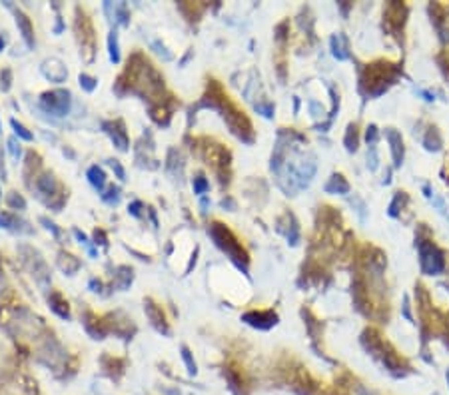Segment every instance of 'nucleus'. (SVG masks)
Returning a JSON list of instances; mask_svg holds the SVG:
<instances>
[{
  "mask_svg": "<svg viewBox=\"0 0 449 395\" xmlns=\"http://www.w3.org/2000/svg\"><path fill=\"white\" fill-rule=\"evenodd\" d=\"M70 92L68 90H52V92H46L42 94L40 98V106L48 112V114H54V116H66L70 112Z\"/></svg>",
  "mask_w": 449,
  "mask_h": 395,
  "instance_id": "nucleus-1",
  "label": "nucleus"
},
{
  "mask_svg": "<svg viewBox=\"0 0 449 395\" xmlns=\"http://www.w3.org/2000/svg\"><path fill=\"white\" fill-rule=\"evenodd\" d=\"M210 234H212V237L216 239V243H218L222 249H226V251L232 255V259H236L240 266H242V261L246 264V253L240 251L236 239L232 237V234H230L226 228H222V224H214L212 230H210Z\"/></svg>",
  "mask_w": 449,
  "mask_h": 395,
  "instance_id": "nucleus-2",
  "label": "nucleus"
},
{
  "mask_svg": "<svg viewBox=\"0 0 449 395\" xmlns=\"http://www.w3.org/2000/svg\"><path fill=\"white\" fill-rule=\"evenodd\" d=\"M0 228L14 232V234H32L34 232L28 222L20 220L16 214H10V212H0Z\"/></svg>",
  "mask_w": 449,
  "mask_h": 395,
  "instance_id": "nucleus-3",
  "label": "nucleus"
},
{
  "mask_svg": "<svg viewBox=\"0 0 449 395\" xmlns=\"http://www.w3.org/2000/svg\"><path fill=\"white\" fill-rule=\"evenodd\" d=\"M42 74L50 80V82L60 84V82H64V80H66V76H68V70H66V66H64L60 60L50 58V60H46V62L42 64Z\"/></svg>",
  "mask_w": 449,
  "mask_h": 395,
  "instance_id": "nucleus-4",
  "label": "nucleus"
},
{
  "mask_svg": "<svg viewBox=\"0 0 449 395\" xmlns=\"http://www.w3.org/2000/svg\"><path fill=\"white\" fill-rule=\"evenodd\" d=\"M104 128H106V132L110 134V138H112L114 146H116L118 150L126 152V150H128V136H126V130H124L122 122H114V124H104Z\"/></svg>",
  "mask_w": 449,
  "mask_h": 395,
  "instance_id": "nucleus-5",
  "label": "nucleus"
},
{
  "mask_svg": "<svg viewBox=\"0 0 449 395\" xmlns=\"http://www.w3.org/2000/svg\"><path fill=\"white\" fill-rule=\"evenodd\" d=\"M14 16H16V26L20 28V34H22L26 46H28V48H34V30H32V22H30V18H28L24 12H20V10H16Z\"/></svg>",
  "mask_w": 449,
  "mask_h": 395,
  "instance_id": "nucleus-6",
  "label": "nucleus"
},
{
  "mask_svg": "<svg viewBox=\"0 0 449 395\" xmlns=\"http://www.w3.org/2000/svg\"><path fill=\"white\" fill-rule=\"evenodd\" d=\"M246 323H250V325H254V327H260V329H269L271 325H275V321H277V316L275 314H256V312H252V314H246V316L242 317Z\"/></svg>",
  "mask_w": 449,
  "mask_h": 395,
  "instance_id": "nucleus-7",
  "label": "nucleus"
},
{
  "mask_svg": "<svg viewBox=\"0 0 449 395\" xmlns=\"http://www.w3.org/2000/svg\"><path fill=\"white\" fill-rule=\"evenodd\" d=\"M144 312L148 314L150 317V321H152V325L158 329V331H164V333H168V325H166V321H164V316H162V312H160V308H156L150 300L148 302H144Z\"/></svg>",
  "mask_w": 449,
  "mask_h": 395,
  "instance_id": "nucleus-8",
  "label": "nucleus"
},
{
  "mask_svg": "<svg viewBox=\"0 0 449 395\" xmlns=\"http://www.w3.org/2000/svg\"><path fill=\"white\" fill-rule=\"evenodd\" d=\"M36 188H38L40 194H48V196H54V194L58 192V184H56L54 176H50V174L40 176V178L36 180Z\"/></svg>",
  "mask_w": 449,
  "mask_h": 395,
  "instance_id": "nucleus-9",
  "label": "nucleus"
},
{
  "mask_svg": "<svg viewBox=\"0 0 449 395\" xmlns=\"http://www.w3.org/2000/svg\"><path fill=\"white\" fill-rule=\"evenodd\" d=\"M48 304H50V310H52L54 314H58V316L64 317V319H68V317H70L68 302H64L60 294H52V296L48 298Z\"/></svg>",
  "mask_w": 449,
  "mask_h": 395,
  "instance_id": "nucleus-10",
  "label": "nucleus"
},
{
  "mask_svg": "<svg viewBox=\"0 0 449 395\" xmlns=\"http://www.w3.org/2000/svg\"><path fill=\"white\" fill-rule=\"evenodd\" d=\"M88 180L90 184L98 190V192H102L104 190V186H106V174H104V170L100 168V166H92L88 170Z\"/></svg>",
  "mask_w": 449,
  "mask_h": 395,
  "instance_id": "nucleus-11",
  "label": "nucleus"
},
{
  "mask_svg": "<svg viewBox=\"0 0 449 395\" xmlns=\"http://www.w3.org/2000/svg\"><path fill=\"white\" fill-rule=\"evenodd\" d=\"M10 126H12V130H14V134L20 138V140H26V142H32L34 140V136H32V132L24 126V124H20L16 118H10Z\"/></svg>",
  "mask_w": 449,
  "mask_h": 395,
  "instance_id": "nucleus-12",
  "label": "nucleus"
},
{
  "mask_svg": "<svg viewBox=\"0 0 449 395\" xmlns=\"http://www.w3.org/2000/svg\"><path fill=\"white\" fill-rule=\"evenodd\" d=\"M108 50H110V60L114 64H118L120 62V50H118V34H116V30H112L110 36H108Z\"/></svg>",
  "mask_w": 449,
  "mask_h": 395,
  "instance_id": "nucleus-13",
  "label": "nucleus"
},
{
  "mask_svg": "<svg viewBox=\"0 0 449 395\" xmlns=\"http://www.w3.org/2000/svg\"><path fill=\"white\" fill-rule=\"evenodd\" d=\"M182 357H184V361H186L188 373H190V375H196V373H198V365H196V361H194V357H192V353H190V349H188L186 345H182Z\"/></svg>",
  "mask_w": 449,
  "mask_h": 395,
  "instance_id": "nucleus-14",
  "label": "nucleus"
},
{
  "mask_svg": "<svg viewBox=\"0 0 449 395\" xmlns=\"http://www.w3.org/2000/svg\"><path fill=\"white\" fill-rule=\"evenodd\" d=\"M6 204L12 208V210H24L26 208V202H24V198L22 196H18L16 192H10L8 194V198H6Z\"/></svg>",
  "mask_w": 449,
  "mask_h": 395,
  "instance_id": "nucleus-15",
  "label": "nucleus"
},
{
  "mask_svg": "<svg viewBox=\"0 0 449 395\" xmlns=\"http://www.w3.org/2000/svg\"><path fill=\"white\" fill-rule=\"evenodd\" d=\"M78 80H80V86H82L86 92H94V88L98 86V80L92 78V76H88V74H80Z\"/></svg>",
  "mask_w": 449,
  "mask_h": 395,
  "instance_id": "nucleus-16",
  "label": "nucleus"
},
{
  "mask_svg": "<svg viewBox=\"0 0 449 395\" xmlns=\"http://www.w3.org/2000/svg\"><path fill=\"white\" fill-rule=\"evenodd\" d=\"M208 188H210V184H208V180H206L204 176H198V178H194V192H196V194H200V196H202V194H204V192H206Z\"/></svg>",
  "mask_w": 449,
  "mask_h": 395,
  "instance_id": "nucleus-17",
  "label": "nucleus"
},
{
  "mask_svg": "<svg viewBox=\"0 0 449 395\" xmlns=\"http://www.w3.org/2000/svg\"><path fill=\"white\" fill-rule=\"evenodd\" d=\"M8 150H10V154H12V158L16 160H20V156H22V148H20V144L16 142V138H10L8 140Z\"/></svg>",
  "mask_w": 449,
  "mask_h": 395,
  "instance_id": "nucleus-18",
  "label": "nucleus"
},
{
  "mask_svg": "<svg viewBox=\"0 0 449 395\" xmlns=\"http://www.w3.org/2000/svg\"><path fill=\"white\" fill-rule=\"evenodd\" d=\"M108 164H110V166H112V170L116 172L118 180H126V172H124V168L120 166V162H118V160H110Z\"/></svg>",
  "mask_w": 449,
  "mask_h": 395,
  "instance_id": "nucleus-19",
  "label": "nucleus"
},
{
  "mask_svg": "<svg viewBox=\"0 0 449 395\" xmlns=\"http://www.w3.org/2000/svg\"><path fill=\"white\" fill-rule=\"evenodd\" d=\"M334 186H336V190L340 188L342 192H348V184H346V182L342 180V176H334V180H332V184L328 186V190H332Z\"/></svg>",
  "mask_w": 449,
  "mask_h": 395,
  "instance_id": "nucleus-20",
  "label": "nucleus"
},
{
  "mask_svg": "<svg viewBox=\"0 0 449 395\" xmlns=\"http://www.w3.org/2000/svg\"><path fill=\"white\" fill-rule=\"evenodd\" d=\"M40 222L44 224V228H46V230H50V232H52V234H54L56 237L60 236V230L56 228V224H54V222H50L48 218H40Z\"/></svg>",
  "mask_w": 449,
  "mask_h": 395,
  "instance_id": "nucleus-21",
  "label": "nucleus"
},
{
  "mask_svg": "<svg viewBox=\"0 0 449 395\" xmlns=\"http://www.w3.org/2000/svg\"><path fill=\"white\" fill-rule=\"evenodd\" d=\"M140 210H142V204H140V202H134V204H130V208H128V212H130L134 218H140V216H142Z\"/></svg>",
  "mask_w": 449,
  "mask_h": 395,
  "instance_id": "nucleus-22",
  "label": "nucleus"
},
{
  "mask_svg": "<svg viewBox=\"0 0 449 395\" xmlns=\"http://www.w3.org/2000/svg\"><path fill=\"white\" fill-rule=\"evenodd\" d=\"M2 74H4V78L0 76V80H2V82H0V88H2L4 92H6V90L10 88V76H12V74H10V70H4Z\"/></svg>",
  "mask_w": 449,
  "mask_h": 395,
  "instance_id": "nucleus-23",
  "label": "nucleus"
},
{
  "mask_svg": "<svg viewBox=\"0 0 449 395\" xmlns=\"http://www.w3.org/2000/svg\"><path fill=\"white\" fill-rule=\"evenodd\" d=\"M94 239H96V243L106 245V236H104V232H102V230H96V232H94Z\"/></svg>",
  "mask_w": 449,
  "mask_h": 395,
  "instance_id": "nucleus-24",
  "label": "nucleus"
},
{
  "mask_svg": "<svg viewBox=\"0 0 449 395\" xmlns=\"http://www.w3.org/2000/svg\"><path fill=\"white\" fill-rule=\"evenodd\" d=\"M4 46H6V40H4V36H2V34H0V52H2V50H4Z\"/></svg>",
  "mask_w": 449,
  "mask_h": 395,
  "instance_id": "nucleus-25",
  "label": "nucleus"
},
{
  "mask_svg": "<svg viewBox=\"0 0 449 395\" xmlns=\"http://www.w3.org/2000/svg\"><path fill=\"white\" fill-rule=\"evenodd\" d=\"M2 284H4V280H2V276H0V290H2Z\"/></svg>",
  "mask_w": 449,
  "mask_h": 395,
  "instance_id": "nucleus-26",
  "label": "nucleus"
},
{
  "mask_svg": "<svg viewBox=\"0 0 449 395\" xmlns=\"http://www.w3.org/2000/svg\"><path fill=\"white\" fill-rule=\"evenodd\" d=\"M0 134H2V124H0Z\"/></svg>",
  "mask_w": 449,
  "mask_h": 395,
  "instance_id": "nucleus-27",
  "label": "nucleus"
}]
</instances>
